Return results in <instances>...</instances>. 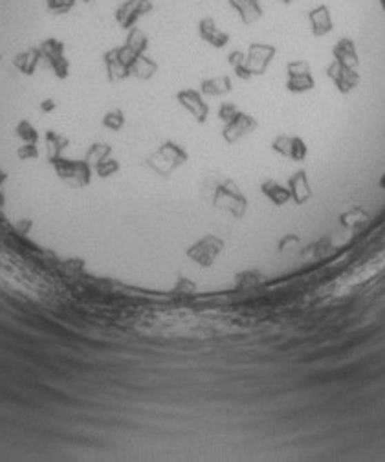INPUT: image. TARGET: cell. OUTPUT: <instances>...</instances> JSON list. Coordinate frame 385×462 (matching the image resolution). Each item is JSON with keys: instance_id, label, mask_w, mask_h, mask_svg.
Returning <instances> with one entry per match:
<instances>
[{"instance_id": "4fadbf2b", "label": "cell", "mask_w": 385, "mask_h": 462, "mask_svg": "<svg viewBox=\"0 0 385 462\" xmlns=\"http://www.w3.org/2000/svg\"><path fill=\"white\" fill-rule=\"evenodd\" d=\"M198 33H200L202 41H206V43L215 46V48H224L226 44L230 43V35L222 32V30H219L217 22L211 17H206V19L200 21V24H198Z\"/></svg>"}, {"instance_id": "5bb4252c", "label": "cell", "mask_w": 385, "mask_h": 462, "mask_svg": "<svg viewBox=\"0 0 385 462\" xmlns=\"http://www.w3.org/2000/svg\"><path fill=\"white\" fill-rule=\"evenodd\" d=\"M332 57L337 63L351 66V68H358L359 66V55L356 52V44H354L353 39L348 37H343L337 41L336 46L332 48Z\"/></svg>"}, {"instance_id": "d4e9b609", "label": "cell", "mask_w": 385, "mask_h": 462, "mask_svg": "<svg viewBox=\"0 0 385 462\" xmlns=\"http://www.w3.org/2000/svg\"><path fill=\"white\" fill-rule=\"evenodd\" d=\"M378 183H380V188H382V189H385V172L380 177V182H378Z\"/></svg>"}, {"instance_id": "484cf974", "label": "cell", "mask_w": 385, "mask_h": 462, "mask_svg": "<svg viewBox=\"0 0 385 462\" xmlns=\"http://www.w3.org/2000/svg\"><path fill=\"white\" fill-rule=\"evenodd\" d=\"M281 4H292V2H295V0H279Z\"/></svg>"}, {"instance_id": "2e32d148", "label": "cell", "mask_w": 385, "mask_h": 462, "mask_svg": "<svg viewBox=\"0 0 385 462\" xmlns=\"http://www.w3.org/2000/svg\"><path fill=\"white\" fill-rule=\"evenodd\" d=\"M262 194L266 197L273 205H277V208H283L286 202H290V191L288 185H283V183H279L277 180H266V182H262L261 185Z\"/></svg>"}, {"instance_id": "ffe728a7", "label": "cell", "mask_w": 385, "mask_h": 462, "mask_svg": "<svg viewBox=\"0 0 385 462\" xmlns=\"http://www.w3.org/2000/svg\"><path fill=\"white\" fill-rule=\"evenodd\" d=\"M127 46L132 50L134 54H144V50L147 48V37L139 32L138 28H132V32L128 35Z\"/></svg>"}, {"instance_id": "9c48e42d", "label": "cell", "mask_w": 385, "mask_h": 462, "mask_svg": "<svg viewBox=\"0 0 385 462\" xmlns=\"http://www.w3.org/2000/svg\"><path fill=\"white\" fill-rule=\"evenodd\" d=\"M152 11L150 0H125L116 11V19L124 28H132L144 15Z\"/></svg>"}, {"instance_id": "9a60e30c", "label": "cell", "mask_w": 385, "mask_h": 462, "mask_svg": "<svg viewBox=\"0 0 385 462\" xmlns=\"http://www.w3.org/2000/svg\"><path fill=\"white\" fill-rule=\"evenodd\" d=\"M230 6L237 11L244 24H253L262 17V8L259 0H230Z\"/></svg>"}, {"instance_id": "ac0fdd59", "label": "cell", "mask_w": 385, "mask_h": 462, "mask_svg": "<svg viewBox=\"0 0 385 462\" xmlns=\"http://www.w3.org/2000/svg\"><path fill=\"white\" fill-rule=\"evenodd\" d=\"M200 88H202V94H206V96H224V94L231 90V79L228 76L206 79L202 81Z\"/></svg>"}, {"instance_id": "44dd1931", "label": "cell", "mask_w": 385, "mask_h": 462, "mask_svg": "<svg viewBox=\"0 0 385 462\" xmlns=\"http://www.w3.org/2000/svg\"><path fill=\"white\" fill-rule=\"evenodd\" d=\"M103 123L105 127H108L110 130H119L125 125V116L121 110H112V112H108L103 119Z\"/></svg>"}, {"instance_id": "ba28073f", "label": "cell", "mask_w": 385, "mask_h": 462, "mask_svg": "<svg viewBox=\"0 0 385 462\" xmlns=\"http://www.w3.org/2000/svg\"><path fill=\"white\" fill-rule=\"evenodd\" d=\"M277 54V48L272 46V44H262L255 43L250 46L246 55V63L248 66L252 68L253 76H262L266 68L272 65L273 57Z\"/></svg>"}, {"instance_id": "277c9868", "label": "cell", "mask_w": 385, "mask_h": 462, "mask_svg": "<svg viewBox=\"0 0 385 462\" xmlns=\"http://www.w3.org/2000/svg\"><path fill=\"white\" fill-rule=\"evenodd\" d=\"M224 250V241L215 235H206L188 250V257L200 266H211Z\"/></svg>"}, {"instance_id": "7402d4cb", "label": "cell", "mask_w": 385, "mask_h": 462, "mask_svg": "<svg viewBox=\"0 0 385 462\" xmlns=\"http://www.w3.org/2000/svg\"><path fill=\"white\" fill-rule=\"evenodd\" d=\"M118 169H119V165L114 160L99 161V165H97V172H99L101 177H110V174L118 171Z\"/></svg>"}, {"instance_id": "d6986e66", "label": "cell", "mask_w": 385, "mask_h": 462, "mask_svg": "<svg viewBox=\"0 0 385 462\" xmlns=\"http://www.w3.org/2000/svg\"><path fill=\"white\" fill-rule=\"evenodd\" d=\"M155 72H156L155 61H150L149 57H144L141 54L134 57L132 66H130V74H134L136 77H141V79H149V77H152Z\"/></svg>"}, {"instance_id": "30bf717a", "label": "cell", "mask_w": 385, "mask_h": 462, "mask_svg": "<svg viewBox=\"0 0 385 462\" xmlns=\"http://www.w3.org/2000/svg\"><path fill=\"white\" fill-rule=\"evenodd\" d=\"M306 19H308L310 33L316 39L325 37V35H328V33L334 30V21H332L330 8L326 4H319L316 6V8H312V10L308 11Z\"/></svg>"}, {"instance_id": "5b68a950", "label": "cell", "mask_w": 385, "mask_h": 462, "mask_svg": "<svg viewBox=\"0 0 385 462\" xmlns=\"http://www.w3.org/2000/svg\"><path fill=\"white\" fill-rule=\"evenodd\" d=\"M326 77L334 83V86L337 88L339 94H351L358 88L359 77L358 70L356 68H351V66H345L337 61H332L330 65L326 66Z\"/></svg>"}, {"instance_id": "7a4b0ae2", "label": "cell", "mask_w": 385, "mask_h": 462, "mask_svg": "<svg viewBox=\"0 0 385 462\" xmlns=\"http://www.w3.org/2000/svg\"><path fill=\"white\" fill-rule=\"evenodd\" d=\"M213 204L220 210H226L228 213L235 217V219H241L244 217L248 210V200L246 197L242 194V191L237 188V183L233 180H226L215 193Z\"/></svg>"}, {"instance_id": "cb8c5ba5", "label": "cell", "mask_w": 385, "mask_h": 462, "mask_svg": "<svg viewBox=\"0 0 385 462\" xmlns=\"http://www.w3.org/2000/svg\"><path fill=\"white\" fill-rule=\"evenodd\" d=\"M299 241V239H297V237L295 235H288L286 237V239H283V241H281V244H279V248H281V250H283V248H286L290 244V242H297Z\"/></svg>"}, {"instance_id": "3957f363", "label": "cell", "mask_w": 385, "mask_h": 462, "mask_svg": "<svg viewBox=\"0 0 385 462\" xmlns=\"http://www.w3.org/2000/svg\"><path fill=\"white\" fill-rule=\"evenodd\" d=\"M286 90L290 94H306L316 88V79L312 76L310 65L303 59L290 61L286 65Z\"/></svg>"}, {"instance_id": "8992f818", "label": "cell", "mask_w": 385, "mask_h": 462, "mask_svg": "<svg viewBox=\"0 0 385 462\" xmlns=\"http://www.w3.org/2000/svg\"><path fill=\"white\" fill-rule=\"evenodd\" d=\"M273 152H277L283 158H288L292 161H305L308 156V145L299 136L281 134L272 141Z\"/></svg>"}, {"instance_id": "e0dca14e", "label": "cell", "mask_w": 385, "mask_h": 462, "mask_svg": "<svg viewBox=\"0 0 385 462\" xmlns=\"http://www.w3.org/2000/svg\"><path fill=\"white\" fill-rule=\"evenodd\" d=\"M371 222V215L364 208H353L339 215V224L347 230H362Z\"/></svg>"}, {"instance_id": "6da1fadb", "label": "cell", "mask_w": 385, "mask_h": 462, "mask_svg": "<svg viewBox=\"0 0 385 462\" xmlns=\"http://www.w3.org/2000/svg\"><path fill=\"white\" fill-rule=\"evenodd\" d=\"M189 154L184 147H180L175 141H167L149 158V165L161 177H169L175 169L184 165L188 161Z\"/></svg>"}, {"instance_id": "4316f807", "label": "cell", "mask_w": 385, "mask_h": 462, "mask_svg": "<svg viewBox=\"0 0 385 462\" xmlns=\"http://www.w3.org/2000/svg\"><path fill=\"white\" fill-rule=\"evenodd\" d=\"M380 4H382V8H384V11H385V0H380Z\"/></svg>"}, {"instance_id": "603a6c76", "label": "cell", "mask_w": 385, "mask_h": 462, "mask_svg": "<svg viewBox=\"0 0 385 462\" xmlns=\"http://www.w3.org/2000/svg\"><path fill=\"white\" fill-rule=\"evenodd\" d=\"M237 112H239V110H237V107L233 105V103H224V105H222V107H220V110H219V118L222 119V121H226V123H228V121H230V119L233 118Z\"/></svg>"}, {"instance_id": "52a82bcc", "label": "cell", "mask_w": 385, "mask_h": 462, "mask_svg": "<svg viewBox=\"0 0 385 462\" xmlns=\"http://www.w3.org/2000/svg\"><path fill=\"white\" fill-rule=\"evenodd\" d=\"M257 127H259V123H257V119L253 118V116H250V114L246 112H237L235 116L226 123L224 130H222V136H224V140L228 141V143H235V141H239L241 138H244V136H248L250 132H253Z\"/></svg>"}, {"instance_id": "8fae6325", "label": "cell", "mask_w": 385, "mask_h": 462, "mask_svg": "<svg viewBox=\"0 0 385 462\" xmlns=\"http://www.w3.org/2000/svg\"><path fill=\"white\" fill-rule=\"evenodd\" d=\"M288 191L292 202L297 205H303L306 204L308 200H312L314 191H312V185L310 182H308V174H306L305 169L295 171L294 174L288 178Z\"/></svg>"}, {"instance_id": "7c38bea8", "label": "cell", "mask_w": 385, "mask_h": 462, "mask_svg": "<svg viewBox=\"0 0 385 462\" xmlns=\"http://www.w3.org/2000/svg\"><path fill=\"white\" fill-rule=\"evenodd\" d=\"M177 99L184 108H188L189 114L197 119L198 123H204V121H206V118H208L209 114V107L208 103L204 101L202 96H200L197 90L188 88V90L178 92Z\"/></svg>"}]
</instances>
